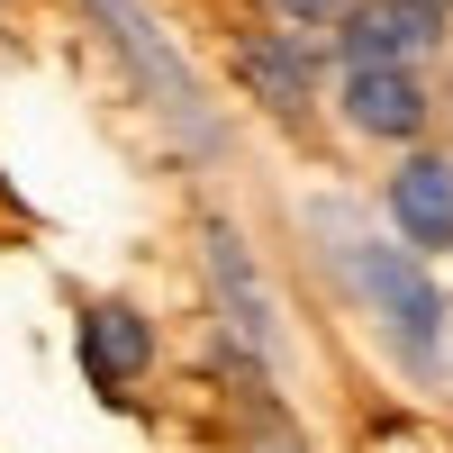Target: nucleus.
I'll return each instance as SVG.
<instances>
[{
  "instance_id": "f257e3e1",
  "label": "nucleus",
  "mask_w": 453,
  "mask_h": 453,
  "mask_svg": "<svg viewBox=\"0 0 453 453\" xmlns=\"http://www.w3.org/2000/svg\"><path fill=\"white\" fill-rule=\"evenodd\" d=\"M309 236H318V263L345 281V299L363 309L372 345H381L418 390H453V309H444V281L399 236H372V218L354 200H318Z\"/></svg>"
},
{
  "instance_id": "f03ea898",
  "label": "nucleus",
  "mask_w": 453,
  "mask_h": 453,
  "mask_svg": "<svg viewBox=\"0 0 453 453\" xmlns=\"http://www.w3.org/2000/svg\"><path fill=\"white\" fill-rule=\"evenodd\" d=\"M82 19L109 55H119V73L136 82V100L155 109V127L181 164H226V109L209 100L200 64L181 55V36L164 27L155 0H82Z\"/></svg>"
},
{
  "instance_id": "7ed1b4c3",
  "label": "nucleus",
  "mask_w": 453,
  "mask_h": 453,
  "mask_svg": "<svg viewBox=\"0 0 453 453\" xmlns=\"http://www.w3.org/2000/svg\"><path fill=\"white\" fill-rule=\"evenodd\" d=\"M200 281H209L218 335H226V345H245V354L281 381V372H290V326H281V299H273V281H263V263H254V245H245V226L226 218V209L200 218Z\"/></svg>"
},
{
  "instance_id": "20e7f679",
  "label": "nucleus",
  "mask_w": 453,
  "mask_h": 453,
  "mask_svg": "<svg viewBox=\"0 0 453 453\" xmlns=\"http://www.w3.org/2000/svg\"><path fill=\"white\" fill-rule=\"evenodd\" d=\"M226 64H236V82L245 100L263 109V119H281V127H309L318 109H326V82H335V64L309 27H281V19H254L226 36Z\"/></svg>"
},
{
  "instance_id": "39448f33",
  "label": "nucleus",
  "mask_w": 453,
  "mask_h": 453,
  "mask_svg": "<svg viewBox=\"0 0 453 453\" xmlns=\"http://www.w3.org/2000/svg\"><path fill=\"white\" fill-rule=\"evenodd\" d=\"M326 109H335L363 145H399V155H408V145L435 136L444 91H435L426 64H354V73H335V82H326Z\"/></svg>"
},
{
  "instance_id": "423d86ee",
  "label": "nucleus",
  "mask_w": 453,
  "mask_h": 453,
  "mask_svg": "<svg viewBox=\"0 0 453 453\" xmlns=\"http://www.w3.org/2000/svg\"><path fill=\"white\" fill-rule=\"evenodd\" d=\"M155 354H164V335H155V318L136 299H82L73 309V363H82V381L100 399H136Z\"/></svg>"
},
{
  "instance_id": "0eeeda50",
  "label": "nucleus",
  "mask_w": 453,
  "mask_h": 453,
  "mask_svg": "<svg viewBox=\"0 0 453 453\" xmlns=\"http://www.w3.org/2000/svg\"><path fill=\"white\" fill-rule=\"evenodd\" d=\"M453 46V19H426L408 0H345L326 27V64L354 73V64H435Z\"/></svg>"
},
{
  "instance_id": "6e6552de",
  "label": "nucleus",
  "mask_w": 453,
  "mask_h": 453,
  "mask_svg": "<svg viewBox=\"0 0 453 453\" xmlns=\"http://www.w3.org/2000/svg\"><path fill=\"white\" fill-rule=\"evenodd\" d=\"M381 218H390V236L418 263L453 254V155L444 145H408V155L381 173Z\"/></svg>"
},
{
  "instance_id": "1a4fd4ad",
  "label": "nucleus",
  "mask_w": 453,
  "mask_h": 453,
  "mask_svg": "<svg viewBox=\"0 0 453 453\" xmlns=\"http://www.w3.org/2000/svg\"><path fill=\"white\" fill-rule=\"evenodd\" d=\"M263 10H273L281 27H318V19H335V10H345V0H263Z\"/></svg>"
},
{
  "instance_id": "9d476101",
  "label": "nucleus",
  "mask_w": 453,
  "mask_h": 453,
  "mask_svg": "<svg viewBox=\"0 0 453 453\" xmlns=\"http://www.w3.org/2000/svg\"><path fill=\"white\" fill-rule=\"evenodd\" d=\"M245 453H309V444H290V435H263V444H245Z\"/></svg>"
},
{
  "instance_id": "9b49d317",
  "label": "nucleus",
  "mask_w": 453,
  "mask_h": 453,
  "mask_svg": "<svg viewBox=\"0 0 453 453\" xmlns=\"http://www.w3.org/2000/svg\"><path fill=\"white\" fill-rule=\"evenodd\" d=\"M408 10H426V19H453V0H408Z\"/></svg>"
}]
</instances>
